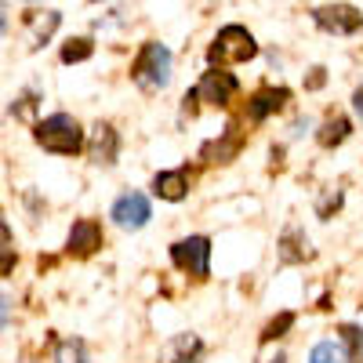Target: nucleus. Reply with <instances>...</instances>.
Segmentation results:
<instances>
[{"label":"nucleus","mask_w":363,"mask_h":363,"mask_svg":"<svg viewBox=\"0 0 363 363\" xmlns=\"http://www.w3.org/2000/svg\"><path fill=\"white\" fill-rule=\"evenodd\" d=\"M37 142L51 153H62V157H73L84 149V135H80V124L69 116V113H55L48 116L44 124H37Z\"/></svg>","instance_id":"1"},{"label":"nucleus","mask_w":363,"mask_h":363,"mask_svg":"<svg viewBox=\"0 0 363 363\" xmlns=\"http://www.w3.org/2000/svg\"><path fill=\"white\" fill-rule=\"evenodd\" d=\"M258 55V44L255 37L247 33L244 26H225L222 33L215 37V44H211L207 58H211V66H218V62H247V58Z\"/></svg>","instance_id":"2"},{"label":"nucleus","mask_w":363,"mask_h":363,"mask_svg":"<svg viewBox=\"0 0 363 363\" xmlns=\"http://www.w3.org/2000/svg\"><path fill=\"white\" fill-rule=\"evenodd\" d=\"M135 80L145 87H167L171 84V51L164 44H145L135 62Z\"/></svg>","instance_id":"3"},{"label":"nucleus","mask_w":363,"mask_h":363,"mask_svg":"<svg viewBox=\"0 0 363 363\" xmlns=\"http://www.w3.org/2000/svg\"><path fill=\"white\" fill-rule=\"evenodd\" d=\"M171 262L189 272V277L203 280L207 269H211V240L207 236H189V240H178V244L171 247Z\"/></svg>","instance_id":"4"},{"label":"nucleus","mask_w":363,"mask_h":363,"mask_svg":"<svg viewBox=\"0 0 363 363\" xmlns=\"http://www.w3.org/2000/svg\"><path fill=\"white\" fill-rule=\"evenodd\" d=\"M313 18H316L320 29H327V33H338V37H349V33H356V29L363 26V15H359L356 8H349V4H327V8H316Z\"/></svg>","instance_id":"5"},{"label":"nucleus","mask_w":363,"mask_h":363,"mask_svg":"<svg viewBox=\"0 0 363 363\" xmlns=\"http://www.w3.org/2000/svg\"><path fill=\"white\" fill-rule=\"evenodd\" d=\"M236 87H240V84H236L233 73L211 69V73H203V80L196 84V99L207 102V106H229L233 95H236Z\"/></svg>","instance_id":"6"},{"label":"nucleus","mask_w":363,"mask_h":363,"mask_svg":"<svg viewBox=\"0 0 363 363\" xmlns=\"http://www.w3.org/2000/svg\"><path fill=\"white\" fill-rule=\"evenodd\" d=\"M113 222L120 229H142L149 222V200L142 193H124L113 203Z\"/></svg>","instance_id":"7"},{"label":"nucleus","mask_w":363,"mask_h":363,"mask_svg":"<svg viewBox=\"0 0 363 363\" xmlns=\"http://www.w3.org/2000/svg\"><path fill=\"white\" fill-rule=\"evenodd\" d=\"M69 255L73 258H91L99 247H102V225L99 222H91V218H84V222H77L73 229H69Z\"/></svg>","instance_id":"8"},{"label":"nucleus","mask_w":363,"mask_h":363,"mask_svg":"<svg viewBox=\"0 0 363 363\" xmlns=\"http://www.w3.org/2000/svg\"><path fill=\"white\" fill-rule=\"evenodd\" d=\"M287 99H291V91H287V87H262L258 95L247 102V116L258 124V120H265L269 113H277L280 106H287Z\"/></svg>","instance_id":"9"},{"label":"nucleus","mask_w":363,"mask_h":363,"mask_svg":"<svg viewBox=\"0 0 363 363\" xmlns=\"http://www.w3.org/2000/svg\"><path fill=\"white\" fill-rule=\"evenodd\" d=\"M116 153H120V138L109 124H99L95 135H91V160L95 164H116Z\"/></svg>","instance_id":"10"},{"label":"nucleus","mask_w":363,"mask_h":363,"mask_svg":"<svg viewBox=\"0 0 363 363\" xmlns=\"http://www.w3.org/2000/svg\"><path fill=\"white\" fill-rule=\"evenodd\" d=\"M186 189H189L186 171H160V174L153 178V193H157L160 200L178 203V200H186Z\"/></svg>","instance_id":"11"},{"label":"nucleus","mask_w":363,"mask_h":363,"mask_svg":"<svg viewBox=\"0 0 363 363\" xmlns=\"http://www.w3.org/2000/svg\"><path fill=\"white\" fill-rule=\"evenodd\" d=\"M200 352H203V345L196 335H174L164 349V363H193Z\"/></svg>","instance_id":"12"},{"label":"nucleus","mask_w":363,"mask_h":363,"mask_svg":"<svg viewBox=\"0 0 363 363\" xmlns=\"http://www.w3.org/2000/svg\"><path fill=\"white\" fill-rule=\"evenodd\" d=\"M236 149H240V135H236V128H229V135H225L222 142H207V145H203V160H211V164H229V160L236 157Z\"/></svg>","instance_id":"13"},{"label":"nucleus","mask_w":363,"mask_h":363,"mask_svg":"<svg viewBox=\"0 0 363 363\" xmlns=\"http://www.w3.org/2000/svg\"><path fill=\"white\" fill-rule=\"evenodd\" d=\"M313 251H309V240L306 236H301L298 229H287L284 233V240H280V262H306Z\"/></svg>","instance_id":"14"},{"label":"nucleus","mask_w":363,"mask_h":363,"mask_svg":"<svg viewBox=\"0 0 363 363\" xmlns=\"http://www.w3.org/2000/svg\"><path fill=\"white\" fill-rule=\"evenodd\" d=\"M349 131H352L349 120H345V116H335V120H327V124L320 128L316 142H320L323 149H335V145H342V142L349 138Z\"/></svg>","instance_id":"15"},{"label":"nucleus","mask_w":363,"mask_h":363,"mask_svg":"<svg viewBox=\"0 0 363 363\" xmlns=\"http://www.w3.org/2000/svg\"><path fill=\"white\" fill-rule=\"evenodd\" d=\"M91 51H95V44H91L87 37H77V40H69V44L62 48V62H66V66H73V62H87Z\"/></svg>","instance_id":"16"},{"label":"nucleus","mask_w":363,"mask_h":363,"mask_svg":"<svg viewBox=\"0 0 363 363\" xmlns=\"http://www.w3.org/2000/svg\"><path fill=\"white\" fill-rule=\"evenodd\" d=\"M55 363H87V356H84V342H80V338L58 342V349H55Z\"/></svg>","instance_id":"17"},{"label":"nucleus","mask_w":363,"mask_h":363,"mask_svg":"<svg viewBox=\"0 0 363 363\" xmlns=\"http://www.w3.org/2000/svg\"><path fill=\"white\" fill-rule=\"evenodd\" d=\"M345 359V352H342V345H335V342H320V345H313V352H309V363H342Z\"/></svg>","instance_id":"18"},{"label":"nucleus","mask_w":363,"mask_h":363,"mask_svg":"<svg viewBox=\"0 0 363 363\" xmlns=\"http://www.w3.org/2000/svg\"><path fill=\"white\" fill-rule=\"evenodd\" d=\"M291 323H294V316H291V313H280L277 320H272V323L262 330V342H277V338H284V330H291Z\"/></svg>","instance_id":"19"},{"label":"nucleus","mask_w":363,"mask_h":363,"mask_svg":"<svg viewBox=\"0 0 363 363\" xmlns=\"http://www.w3.org/2000/svg\"><path fill=\"white\" fill-rule=\"evenodd\" d=\"M33 29H37V44H44L58 29V11H44V18H33Z\"/></svg>","instance_id":"20"},{"label":"nucleus","mask_w":363,"mask_h":363,"mask_svg":"<svg viewBox=\"0 0 363 363\" xmlns=\"http://www.w3.org/2000/svg\"><path fill=\"white\" fill-rule=\"evenodd\" d=\"M342 338L349 342V356L363 359V330L359 327H342Z\"/></svg>","instance_id":"21"},{"label":"nucleus","mask_w":363,"mask_h":363,"mask_svg":"<svg viewBox=\"0 0 363 363\" xmlns=\"http://www.w3.org/2000/svg\"><path fill=\"white\" fill-rule=\"evenodd\" d=\"M338 207H342V193L330 189V193L316 203V215H320V218H330V211H338Z\"/></svg>","instance_id":"22"},{"label":"nucleus","mask_w":363,"mask_h":363,"mask_svg":"<svg viewBox=\"0 0 363 363\" xmlns=\"http://www.w3.org/2000/svg\"><path fill=\"white\" fill-rule=\"evenodd\" d=\"M11 269H15V251L11 247H0V277H8Z\"/></svg>","instance_id":"23"},{"label":"nucleus","mask_w":363,"mask_h":363,"mask_svg":"<svg viewBox=\"0 0 363 363\" xmlns=\"http://www.w3.org/2000/svg\"><path fill=\"white\" fill-rule=\"evenodd\" d=\"M323 84H327V69H320V66H316V69L309 73V80H306V87H309V91H320Z\"/></svg>","instance_id":"24"},{"label":"nucleus","mask_w":363,"mask_h":363,"mask_svg":"<svg viewBox=\"0 0 363 363\" xmlns=\"http://www.w3.org/2000/svg\"><path fill=\"white\" fill-rule=\"evenodd\" d=\"M8 316H11V298H8V294H0V330L8 327Z\"/></svg>","instance_id":"25"},{"label":"nucleus","mask_w":363,"mask_h":363,"mask_svg":"<svg viewBox=\"0 0 363 363\" xmlns=\"http://www.w3.org/2000/svg\"><path fill=\"white\" fill-rule=\"evenodd\" d=\"M22 106H11V113H18V116H29L33 113V95H26V99H18Z\"/></svg>","instance_id":"26"},{"label":"nucleus","mask_w":363,"mask_h":363,"mask_svg":"<svg viewBox=\"0 0 363 363\" xmlns=\"http://www.w3.org/2000/svg\"><path fill=\"white\" fill-rule=\"evenodd\" d=\"M352 106H356V113L363 116V87H359V91H356V95H352Z\"/></svg>","instance_id":"27"},{"label":"nucleus","mask_w":363,"mask_h":363,"mask_svg":"<svg viewBox=\"0 0 363 363\" xmlns=\"http://www.w3.org/2000/svg\"><path fill=\"white\" fill-rule=\"evenodd\" d=\"M4 29H8L4 26V4H0V37H4Z\"/></svg>","instance_id":"28"},{"label":"nucleus","mask_w":363,"mask_h":363,"mask_svg":"<svg viewBox=\"0 0 363 363\" xmlns=\"http://www.w3.org/2000/svg\"><path fill=\"white\" fill-rule=\"evenodd\" d=\"M22 4H40V0H22Z\"/></svg>","instance_id":"29"},{"label":"nucleus","mask_w":363,"mask_h":363,"mask_svg":"<svg viewBox=\"0 0 363 363\" xmlns=\"http://www.w3.org/2000/svg\"><path fill=\"white\" fill-rule=\"evenodd\" d=\"M272 363H284V359H272Z\"/></svg>","instance_id":"30"}]
</instances>
